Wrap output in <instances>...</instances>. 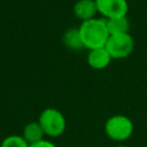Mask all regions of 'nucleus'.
<instances>
[{"label":"nucleus","instance_id":"obj_1","mask_svg":"<svg viewBox=\"0 0 147 147\" xmlns=\"http://www.w3.org/2000/svg\"><path fill=\"white\" fill-rule=\"evenodd\" d=\"M78 30L84 48H87L88 51L105 47L110 36L107 29V22L102 17H94L82 22Z\"/></svg>","mask_w":147,"mask_h":147},{"label":"nucleus","instance_id":"obj_2","mask_svg":"<svg viewBox=\"0 0 147 147\" xmlns=\"http://www.w3.org/2000/svg\"><path fill=\"white\" fill-rule=\"evenodd\" d=\"M45 136L51 138H57L63 134L67 127V122L64 115L56 108L44 109L38 118Z\"/></svg>","mask_w":147,"mask_h":147},{"label":"nucleus","instance_id":"obj_3","mask_svg":"<svg viewBox=\"0 0 147 147\" xmlns=\"http://www.w3.org/2000/svg\"><path fill=\"white\" fill-rule=\"evenodd\" d=\"M134 126L131 118L125 115H113L105 123L106 136L114 141H125L133 133Z\"/></svg>","mask_w":147,"mask_h":147},{"label":"nucleus","instance_id":"obj_4","mask_svg":"<svg viewBox=\"0 0 147 147\" xmlns=\"http://www.w3.org/2000/svg\"><path fill=\"white\" fill-rule=\"evenodd\" d=\"M105 47L109 52L113 59L115 60L125 59L133 52L134 40L130 34V32L110 34Z\"/></svg>","mask_w":147,"mask_h":147},{"label":"nucleus","instance_id":"obj_5","mask_svg":"<svg viewBox=\"0 0 147 147\" xmlns=\"http://www.w3.org/2000/svg\"><path fill=\"white\" fill-rule=\"evenodd\" d=\"M98 14L105 20L126 16L129 5L126 0H94Z\"/></svg>","mask_w":147,"mask_h":147},{"label":"nucleus","instance_id":"obj_6","mask_svg":"<svg viewBox=\"0 0 147 147\" xmlns=\"http://www.w3.org/2000/svg\"><path fill=\"white\" fill-rule=\"evenodd\" d=\"M113 57L110 56L109 52L106 49V47L95 48L88 51L87 54V64L95 70H102L109 65Z\"/></svg>","mask_w":147,"mask_h":147},{"label":"nucleus","instance_id":"obj_7","mask_svg":"<svg viewBox=\"0 0 147 147\" xmlns=\"http://www.w3.org/2000/svg\"><path fill=\"white\" fill-rule=\"evenodd\" d=\"M74 15L76 18L80 20L82 22L88 21L95 17L98 14L96 5L94 0H78L75 2L72 8Z\"/></svg>","mask_w":147,"mask_h":147},{"label":"nucleus","instance_id":"obj_8","mask_svg":"<svg viewBox=\"0 0 147 147\" xmlns=\"http://www.w3.org/2000/svg\"><path fill=\"white\" fill-rule=\"evenodd\" d=\"M62 42L70 51H80V49H84V45H83V41H82V38H80V33H79L78 28H71V29L67 30L63 33Z\"/></svg>","mask_w":147,"mask_h":147},{"label":"nucleus","instance_id":"obj_9","mask_svg":"<svg viewBox=\"0 0 147 147\" xmlns=\"http://www.w3.org/2000/svg\"><path fill=\"white\" fill-rule=\"evenodd\" d=\"M23 138L30 144H34L37 141H40L44 139V130L41 127V125L39 124L38 121L34 122H29L24 129H23V133H22Z\"/></svg>","mask_w":147,"mask_h":147},{"label":"nucleus","instance_id":"obj_10","mask_svg":"<svg viewBox=\"0 0 147 147\" xmlns=\"http://www.w3.org/2000/svg\"><path fill=\"white\" fill-rule=\"evenodd\" d=\"M106 22H107V29L109 31V34L126 33L130 31V22L126 16L106 20Z\"/></svg>","mask_w":147,"mask_h":147},{"label":"nucleus","instance_id":"obj_11","mask_svg":"<svg viewBox=\"0 0 147 147\" xmlns=\"http://www.w3.org/2000/svg\"><path fill=\"white\" fill-rule=\"evenodd\" d=\"M0 147H29V142L22 134H10L2 140Z\"/></svg>","mask_w":147,"mask_h":147},{"label":"nucleus","instance_id":"obj_12","mask_svg":"<svg viewBox=\"0 0 147 147\" xmlns=\"http://www.w3.org/2000/svg\"><path fill=\"white\" fill-rule=\"evenodd\" d=\"M29 147H57L55 144H53L52 141L49 140H46V139H42L40 141H37L34 144H30Z\"/></svg>","mask_w":147,"mask_h":147},{"label":"nucleus","instance_id":"obj_13","mask_svg":"<svg viewBox=\"0 0 147 147\" xmlns=\"http://www.w3.org/2000/svg\"><path fill=\"white\" fill-rule=\"evenodd\" d=\"M115 147H129V146H126V145H117Z\"/></svg>","mask_w":147,"mask_h":147}]
</instances>
